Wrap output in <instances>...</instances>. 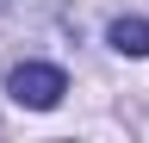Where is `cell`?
<instances>
[{
    "label": "cell",
    "mask_w": 149,
    "mask_h": 143,
    "mask_svg": "<svg viewBox=\"0 0 149 143\" xmlns=\"http://www.w3.org/2000/svg\"><path fill=\"white\" fill-rule=\"evenodd\" d=\"M6 93H13V106H25V112H50V106H62L68 75L56 62H19L6 75Z\"/></svg>",
    "instance_id": "6da1fadb"
},
{
    "label": "cell",
    "mask_w": 149,
    "mask_h": 143,
    "mask_svg": "<svg viewBox=\"0 0 149 143\" xmlns=\"http://www.w3.org/2000/svg\"><path fill=\"white\" fill-rule=\"evenodd\" d=\"M106 44L118 50V56H149V25L143 19H112L106 25Z\"/></svg>",
    "instance_id": "7a4b0ae2"
}]
</instances>
